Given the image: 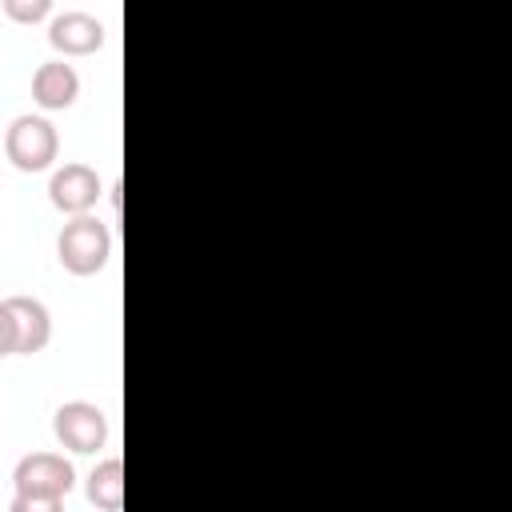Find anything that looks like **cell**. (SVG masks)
I'll use <instances>...</instances> for the list:
<instances>
[{
	"instance_id": "1",
	"label": "cell",
	"mask_w": 512,
	"mask_h": 512,
	"mask_svg": "<svg viewBox=\"0 0 512 512\" xmlns=\"http://www.w3.org/2000/svg\"><path fill=\"white\" fill-rule=\"evenodd\" d=\"M56 260L72 276H96L112 260V232L96 216H72L56 236Z\"/></svg>"
},
{
	"instance_id": "2",
	"label": "cell",
	"mask_w": 512,
	"mask_h": 512,
	"mask_svg": "<svg viewBox=\"0 0 512 512\" xmlns=\"http://www.w3.org/2000/svg\"><path fill=\"white\" fill-rule=\"evenodd\" d=\"M4 156L20 172H48L60 156V136H56L52 120L32 116V112L16 116L4 132Z\"/></svg>"
},
{
	"instance_id": "3",
	"label": "cell",
	"mask_w": 512,
	"mask_h": 512,
	"mask_svg": "<svg viewBox=\"0 0 512 512\" xmlns=\"http://www.w3.org/2000/svg\"><path fill=\"white\" fill-rule=\"evenodd\" d=\"M12 484L16 496H48V500H64L76 484V468L64 452H28L16 460L12 468Z\"/></svg>"
},
{
	"instance_id": "4",
	"label": "cell",
	"mask_w": 512,
	"mask_h": 512,
	"mask_svg": "<svg viewBox=\"0 0 512 512\" xmlns=\"http://www.w3.org/2000/svg\"><path fill=\"white\" fill-rule=\"evenodd\" d=\"M52 432L60 440V448L76 452V456H92L104 448L108 440V416L104 408H96L92 400H68L56 408L52 416Z\"/></svg>"
},
{
	"instance_id": "5",
	"label": "cell",
	"mask_w": 512,
	"mask_h": 512,
	"mask_svg": "<svg viewBox=\"0 0 512 512\" xmlns=\"http://www.w3.org/2000/svg\"><path fill=\"white\" fill-rule=\"evenodd\" d=\"M100 196H104V184H100L96 168H88V164H80V160L56 168L52 180H48V200H52V208L64 212L68 220H72V216H88Z\"/></svg>"
},
{
	"instance_id": "6",
	"label": "cell",
	"mask_w": 512,
	"mask_h": 512,
	"mask_svg": "<svg viewBox=\"0 0 512 512\" xmlns=\"http://www.w3.org/2000/svg\"><path fill=\"white\" fill-rule=\"evenodd\" d=\"M48 44L60 56H92L104 44V24L92 12H80V8L56 12L52 24H48Z\"/></svg>"
},
{
	"instance_id": "7",
	"label": "cell",
	"mask_w": 512,
	"mask_h": 512,
	"mask_svg": "<svg viewBox=\"0 0 512 512\" xmlns=\"http://www.w3.org/2000/svg\"><path fill=\"white\" fill-rule=\"evenodd\" d=\"M80 96V72L68 60H44L32 72V100L48 112H64L72 108Z\"/></svg>"
},
{
	"instance_id": "8",
	"label": "cell",
	"mask_w": 512,
	"mask_h": 512,
	"mask_svg": "<svg viewBox=\"0 0 512 512\" xmlns=\"http://www.w3.org/2000/svg\"><path fill=\"white\" fill-rule=\"evenodd\" d=\"M4 304H8L12 324H16V352L20 356L44 352L48 340H52V312L44 308V300H36V296H8Z\"/></svg>"
},
{
	"instance_id": "9",
	"label": "cell",
	"mask_w": 512,
	"mask_h": 512,
	"mask_svg": "<svg viewBox=\"0 0 512 512\" xmlns=\"http://www.w3.org/2000/svg\"><path fill=\"white\" fill-rule=\"evenodd\" d=\"M84 492H88V504H96L100 512H120L124 508V460L120 456L100 460L88 472Z\"/></svg>"
},
{
	"instance_id": "10",
	"label": "cell",
	"mask_w": 512,
	"mask_h": 512,
	"mask_svg": "<svg viewBox=\"0 0 512 512\" xmlns=\"http://www.w3.org/2000/svg\"><path fill=\"white\" fill-rule=\"evenodd\" d=\"M4 12L16 24H40L52 16V0H4Z\"/></svg>"
},
{
	"instance_id": "11",
	"label": "cell",
	"mask_w": 512,
	"mask_h": 512,
	"mask_svg": "<svg viewBox=\"0 0 512 512\" xmlns=\"http://www.w3.org/2000/svg\"><path fill=\"white\" fill-rule=\"evenodd\" d=\"M8 512H64V500H48V496H12Z\"/></svg>"
},
{
	"instance_id": "12",
	"label": "cell",
	"mask_w": 512,
	"mask_h": 512,
	"mask_svg": "<svg viewBox=\"0 0 512 512\" xmlns=\"http://www.w3.org/2000/svg\"><path fill=\"white\" fill-rule=\"evenodd\" d=\"M12 352H16V324H12L8 304L0 300V356H12Z\"/></svg>"
}]
</instances>
